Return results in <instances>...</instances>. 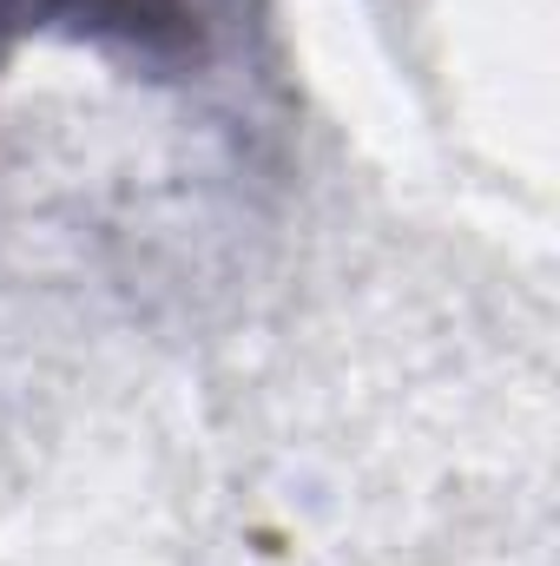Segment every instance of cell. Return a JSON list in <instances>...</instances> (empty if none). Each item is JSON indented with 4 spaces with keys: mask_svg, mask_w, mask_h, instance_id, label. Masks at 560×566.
<instances>
[{
    "mask_svg": "<svg viewBox=\"0 0 560 566\" xmlns=\"http://www.w3.org/2000/svg\"><path fill=\"white\" fill-rule=\"evenodd\" d=\"M218 0H0V66L20 40L73 33L145 60H198L211 46Z\"/></svg>",
    "mask_w": 560,
    "mask_h": 566,
    "instance_id": "obj_1",
    "label": "cell"
}]
</instances>
